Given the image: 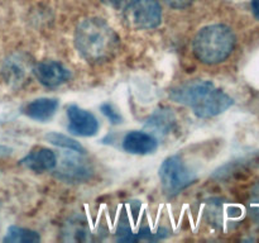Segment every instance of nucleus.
I'll list each match as a JSON object with an SVG mask.
<instances>
[{"mask_svg":"<svg viewBox=\"0 0 259 243\" xmlns=\"http://www.w3.org/2000/svg\"><path fill=\"white\" fill-rule=\"evenodd\" d=\"M119 43L115 30L100 18H86L76 27V50L90 63L110 60L118 51Z\"/></svg>","mask_w":259,"mask_h":243,"instance_id":"1","label":"nucleus"},{"mask_svg":"<svg viewBox=\"0 0 259 243\" xmlns=\"http://www.w3.org/2000/svg\"><path fill=\"white\" fill-rule=\"evenodd\" d=\"M235 47V35L224 24H211L196 33L192 48L197 60L206 65H215L227 60Z\"/></svg>","mask_w":259,"mask_h":243,"instance_id":"2","label":"nucleus"},{"mask_svg":"<svg viewBox=\"0 0 259 243\" xmlns=\"http://www.w3.org/2000/svg\"><path fill=\"white\" fill-rule=\"evenodd\" d=\"M159 179L166 195L175 196L194 184L196 175L190 170L181 157L171 156L164 159L159 167Z\"/></svg>","mask_w":259,"mask_h":243,"instance_id":"3","label":"nucleus"},{"mask_svg":"<svg viewBox=\"0 0 259 243\" xmlns=\"http://www.w3.org/2000/svg\"><path fill=\"white\" fill-rule=\"evenodd\" d=\"M124 10V19L133 29H153L162 20V9L157 0H134Z\"/></svg>","mask_w":259,"mask_h":243,"instance_id":"4","label":"nucleus"},{"mask_svg":"<svg viewBox=\"0 0 259 243\" xmlns=\"http://www.w3.org/2000/svg\"><path fill=\"white\" fill-rule=\"evenodd\" d=\"M214 88V84L209 80H192L172 89L169 98L176 103L194 108Z\"/></svg>","mask_w":259,"mask_h":243,"instance_id":"5","label":"nucleus"},{"mask_svg":"<svg viewBox=\"0 0 259 243\" xmlns=\"http://www.w3.org/2000/svg\"><path fill=\"white\" fill-rule=\"evenodd\" d=\"M234 100L223 90L214 88L197 105L192 108L195 115L206 119L224 113L233 105Z\"/></svg>","mask_w":259,"mask_h":243,"instance_id":"6","label":"nucleus"},{"mask_svg":"<svg viewBox=\"0 0 259 243\" xmlns=\"http://www.w3.org/2000/svg\"><path fill=\"white\" fill-rule=\"evenodd\" d=\"M67 116L71 133L81 137H91L98 133L99 122L90 111L77 105H71L67 108Z\"/></svg>","mask_w":259,"mask_h":243,"instance_id":"7","label":"nucleus"},{"mask_svg":"<svg viewBox=\"0 0 259 243\" xmlns=\"http://www.w3.org/2000/svg\"><path fill=\"white\" fill-rule=\"evenodd\" d=\"M33 75L42 85L56 88L70 78V71L57 61H42L33 67Z\"/></svg>","mask_w":259,"mask_h":243,"instance_id":"8","label":"nucleus"},{"mask_svg":"<svg viewBox=\"0 0 259 243\" xmlns=\"http://www.w3.org/2000/svg\"><path fill=\"white\" fill-rule=\"evenodd\" d=\"M72 152L75 151L68 152L61 159L60 167L57 170V176L66 181L86 180L90 176V167L86 164V161L81 158V156H78L82 153H77V156H73Z\"/></svg>","mask_w":259,"mask_h":243,"instance_id":"9","label":"nucleus"},{"mask_svg":"<svg viewBox=\"0 0 259 243\" xmlns=\"http://www.w3.org/2000/svg\"><path fill=\"white\" fill-rule=\"evenodd\" d=\"M20 165L30 171L40 174V172L55 169V166L57 165V157L52 149L38 147V148L30 151L27 156L23 157L20 159Z\"/></svg>","mask_w":259,"mask_h":243,"instance_id":"10","label":"nucleus"},{"mask_svg":"<svg viewBox=\"0 0 259 243\" xmlns=\"http://www.w3.org/2000/svg\"><path fill=\"white\" fill-rule=\"evenodd\" d=\"M158 142L152 134L146 132H129L123 139V148L133 154H147L156 151Z\"/></svg>","mask_w":259,"mask_h":243,"instance_id":"11","label":"nucleus"},{"mask_svg":"<svg viewBox=\"0 0 259 243\" xmlns=\"http://www.w3.org/2000/svg\"><path fill=\"white\" fill-rule=\"evenodd\" d=\"M58 108V100L53 98H40L30 101L24 108V114L30 119L46 122L55 115Z\"/></svg>","mask_w":259,"mask_h":243,"instance_id":"12","label":"nucleus"},{"mask_svg":"<svg viewBox=\"0 0 259 243\" xmlns=\"http://www.w3.org/2000/svg\"><path fill=\"white\" fill-rule=\"evenodd\" d=\"M175 124H176V118L171 109L161 108L149 116L146 123V128L152 131V133L156 136L163 137L174 129Z\"/></svg>","mask_w":259,"mask_h":243,"instance_id":"13","label":"nucleus"},{"mask_svg":"<svg viewBox=\"0 0 259 243\" xmlns=\"http://www.w3.org/2000/svg\"><path fill=\"white\" fill-rule=\"evenodd\" d=\"M39 234L34 230L22 227H9L4 237V242L8 243H34L39 242Z\"/></svg>","mask_w":259,"mask_h":243,"instance_id":"14","label":"nucleus"},{"mask_svg":"<svg viewBox=\"0 0 259 243\" xmlns=\"http://www.w3.org/2000/svg\"><path fill=\"white\" fill-rule=\"evenodd\" d=\"M3 73L8 83L18 84L24 78L25 76V66L24 62L19 57H10L5 61Z\"/></svg>","mask_w":259,"mask_h":243,"instance_id":"15","label":"nucleus"},{"mask_svg":"<svg viewBox=\"0 0 259 243\" xmlns=\"http://www.w3.org/2000/svg\"><path fill=\"white\" fill-rule=\"evenodd\" d=\"M45 138L47 139L50 143L55 144V146L61 147V148L68 149V151H75L80 152V153H85V148L81 146L78 142H76L75 139L70 138V137L65 136V134L56 133V132H51L45 136Z\"/></svg>","mask_w":259,"mask_h":243,"instance_id":"16","label":"nucleus"},{"mask_svg":"<svg viewBox=\"0 0 259 243\" xmlns=\"http://www.w3.org/2000/svg\"><path fill=\"white\" fill-rule=\"evenodd\" d=\"M101 111H103L104 115H105L113 124L121 123V115L114 109V106L111 105V104H103V105H101Z\"/></svg>","mask_w":259,"mask_h":243,"instance_id":"17","label":"nucleus"},{"mask_svg":"<svg viewBox=\"0 0 259 243\" xmlns=\"http://www.w3.org/2000/svg\"><path fill=\"white\" fill-rule=\"evenodd\" d=\"M101 2L108 7L114 8V9H125L134 0H101Z\"/></svg>","mask_w":259,"mask_h":243,"instance_id":"18","label":"nucleus"},{"mask_svg":"<svg viewBox=\"0 0 259 243\" xmlns=\"http://www.w3.org/2000/svg\"><path fill=\"white\" fill-rule=\"evenodd\" d=\"M168 7L175 8V9H184V8L190 7L194 3V0H163Z\"/></svg>","mask_w":259,"mask_h":243,"instance_id":"19","label":"nucleus"},{"mask_svg":"<svg viewBox=\"0 0 259 243\" xmlns=\"http://www.w3.org/2000/svg\"><path fill=\"white\" fill-rule=\"evenodd\" d=\"M250 7H252V12L254 14V17L259 20V0H252Z\"/></svg>","mask_w":259,"mask_h":243,"instance_id":"20","label":"nucleus"},{"mask_svg":"<svg viewBox=\"0 0 259 243\" xmlns=\"http://www.w3.org/2000/svg\"><path fill=\"white\" fill-rule=\"evenodd\" d=\"M10 153H12V148L0 144V157H7V156H9Z\"/></svg>","mask_w":259,"mask_h":243,"instance_id":"21","label":"nucleus"}]
</instances>
